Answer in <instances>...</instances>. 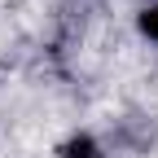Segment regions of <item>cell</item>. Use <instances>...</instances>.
Returning <instances> with one entry per match:
<instances>
[{
    "label": "cell",
    "instance_id": "6da1fadb",
    "mask_svg": "<svg viewBox=\"0 0 158 158\" xmlns=\"http://www.w3.org/2000/svg\"><path fill=\"white\" fill-rule=\"evenodd\" d=\"M53 158H110V149L97 141L92 132H70L62 145H57V154Z\"/></svg>",
    "mask_w": 158,
    "mask_h": 158
},
{
    "label": "cell",
    "instance_id": "7a4b0ae2",
    "mask_svg": "<svg viewBox=\"0 0 158 158\" xmlns=\"http://www.w3.org/2000/svg\"><path fill=\"white\" fill-rule=\"evenodd\" d=\"M136 35L145 40V44H158V0L136 9Z\"/></svg>",
    "mask_w": 158,
    "mask_h": 158
}]
</instances>
